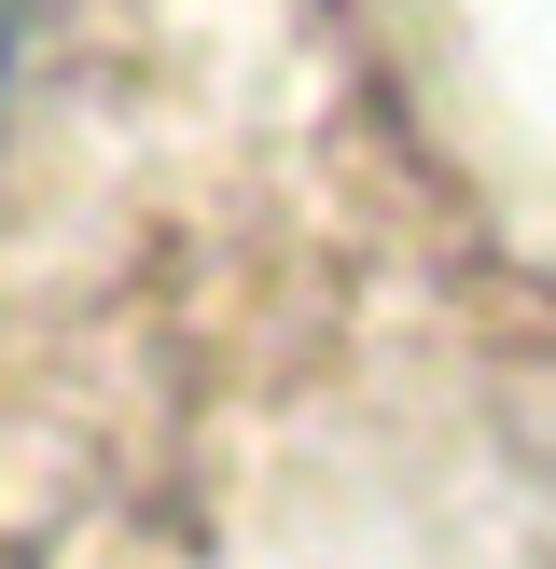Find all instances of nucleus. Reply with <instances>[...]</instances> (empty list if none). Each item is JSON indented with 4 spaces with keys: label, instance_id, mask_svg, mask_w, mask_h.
I'll return each instance as SVG.
<instances>
[]
</instances>
